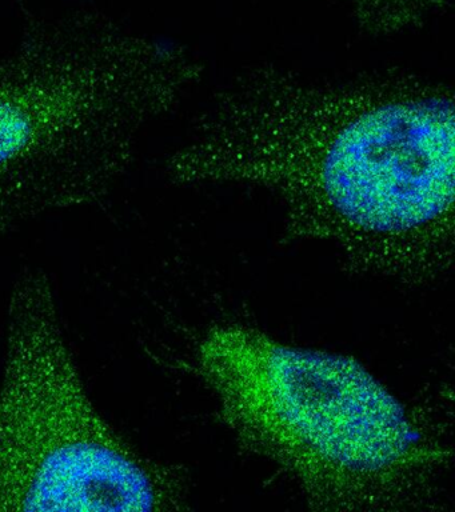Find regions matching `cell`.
<instances>
[{
	"label": "cell",
	"mask_w": 455,
	"mask_h": 512,
	"mask_svg": "<svg viewBox=\"0 0 455 512\" xmlns=\"http://www.w3.org/2000/svg\"><path fill=\"white\" fill-rule=\"evenodd\" d=\"M178 182L274 195L295 238L403 282L454 256V96L413 74L347 82L254 68L215 96L171 160Z\"/></svg>",
	"instance_id": "obj_1"
},
{
	"label": "cell",
	"mask_w": 455,
	"mask_h": 512,
	"mask_svg": "<svg viewBox=\"0 0 455 512\" xmlns=\"http://www.w3.org/2000/svg\"><path fill=\"white\" fill-rule=\"evenodd\" d=\"M165 470L99 414L67 344L53 288L19 280L0 387V511L163 510Z\"/></svg>",
	"instance_id": "obj_4"
},
{
	"label": "cell",
	"mask_w": 455,
	"mask_h": 512,
	"mask_svg": "<svg viewBox=\"0 0 455 512\" xmlns=\"http://www.w3.org/2000/svg\"><path fill=\"white\" fill-rule=\"evenodd\" d=\"M194 362L243 446L318 506L394 510L425 490L437 452L357 360L229 323L202 336Z\"/></svg>",
	"instance_id": "obj_2"
},
{
	"label": "cell",
	"mask_w": 455,
	"mask_h": 512,
	"mask_svg": "<svg viewBox=\"0 0 455 512\" xmlns=\"http://www.w3.org/2000/svg\"><path fill=\"white\" fill-rule=\"evenodd\" d=\"M359 27L370 34L394 35L413 30L442 7L443 0H337Z\"/></svg>",
	"instance_id": "obj_5"
},
{
	"label": "cell",
	"mask_w": 455,
	"mask_h": 512,
	"mask_svg": "<svg viewBox=\"0 0 455 512\" xmlns=\"http://www.w3.org/2000/svg\"><path fill=\"white\" fill-rule=\"evenodd\" d=\"M201 78L185 52L109 31L34 38L3 59L0 231L97 199Z\"/></svg>",
	"instance_id": "obj_3"
}]
</instances>
